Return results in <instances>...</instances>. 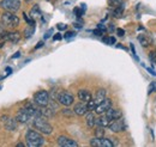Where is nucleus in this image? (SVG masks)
I'll return each instance as SVG.
<instances>
[{
  "instance_id": "nucleus-30",
  "label": "nucleus",
  "mask_w": 156,
  "mask_h": 147,
  "mask_svg": "<svg viewBox=\"0 0 156 147\" xmlns=\"http://www.w3.org/2000/svg\"><path fill=\"white\" fill-rule=\"evenodd\" d=\"M75 35H76V34H75V32H72V31H69V32H66V34H65V38H71V37H75Z\"/></svg>"
},
{
  "instance_id": "nucleus-27",
  "label": "nucleus",
  "mask_w": 156,
  "mask_h": 147,
  "mask_svg": "<svg viewBox=\"0 0 156 147\" xmlns=\"http://www.w3.org/2000/svg\"><path fill=\"white\" fill-rule=\"evenodd\" d=\"M149 59H150V61H151L153 63H156V50L151 52V53L149 54Z\"/></svg>"
},
{
  "instance_id": "nucleus-38",
  "label": "nucleus",
  "mask_w": 156,
  "mask_h": 147,
  "mask_svg": "<svg viewBox=\"0 0 156 147\" xmlns=\"http://www.w3.org/2000/svg\"><path fill=\"white\" fill-rule=\"evenodd\" d=\"M6 72H7V73H11V68H10V67H7V68H6Z\"/></svg>"
},
{
  "instance_id": "nucleus-3",
  "label": "nucleus",
  "mask_w": 156,
  "mask_h": 147,
  "mask_svg": "<svg viewBox=\"0 0 156 147\" xmlns=\"http://www.w3.org/2000/svg\"><path fill=\"white\" fill-rule=\"evenodd\" d=\"M1 23L7 28H16L20 24V18L13 12H4L1 16Z\"/></svg>"
},
{
  "instance_id": "nucleus-7",
  "label": "nucleus",
  "mask_w": 156,
  "mask_h": 147,
  "mask_svg": "<svg viewBox=\"0 0 156 147\" xmlns=\"http://www.w3.org/2000/svg\"><path fill=\"white\" fill-rule=\"evenodd\" d=\"M90 145L94 147H112L113 142L109 139H105V138H94L90 140Z\"/></svg>"
},
{
  "instance_id": "nucleus-39",
  "label": "nucleus",
  "mask_w": 156,
  "mask_h": 147,
  "mask_svg": "<svg viewBox=\"0 0 156 147\" xmlns=\"http://www.w3.org/2000/svg\"><path fill=\"white\" fill-rule=\"evenodd\" d=\"M18 56H20V52H17V53H16V55L13 56V57H18Z\"/></svg>"
},
{
  "instance_id": "nucleus-23",
  "label": "nucleus",
  "mask_w": 156,
  "mask_h": 147,
  "mask_svg": "<svg viewBox=\"0 0 156 147\" xmlns=\"http://www.w3.org/2000/svg\"><path fill=\"white\" fill-rule=\"evenodd\" d=\"M103 135H105L103 127L98 126V128H96V130H95V136H96V138H103Z\"/></svg>"
},
{
  "instance_id": "nucleus-24",
  "label": "nucleus",
  "mask_w": 156,
  "mask_h": 147,
  "mask_svg": "<svg viewBox=\"0 0 156 147\" xmlns=\"http://www.w3.org/2000/svg\"><path fill=\"white\" fill-rule=\"evenodd\" d=\"M102 41L105 42V43H107V44H114L115 43V38L112 36H107V37H103L102 38Z\"/></svg>"
},
{
  "instance_id": "nucleus-15",
  "label": "nucleus",
  "mask_w": 156,
  "mask_h": 147,
  "mask_svg": "<svg viewBox=\"0 0 156 147\" xmlns=\"http://www.w3.org/2000/svg\"><path fill=\"white\" fill-rule=\"evenodd\" d=\"M112 121L113 120H111L107 115H105V116H101V117H98V120H96V125L101 126V127H109V125H111Z\"/></svg>"
},
{
  "instance_id": "nucleus-21",
  "label": "nucleus",
  "mask_w": 156,
  "mask_h": 147,
  "mask_svg": "<svg viewBox=\"0 0 156 147\" xmlns=\"http://www.w3.org/2000/svg\"><path fill=\"white\" fill-rule=\"evenodd\" d=\"M122 12H124V7L121 6V5H119V6H115V9L113 10V16L115 17V18H120L121 16H122Z\"/></svg>"
},
{
  "instance_id": "nucleus-33",
  "label": "nucleus",
  "mask_w": 156,
  "mask_h": 147,
  "mask_svg": "<svg viewBox=\"0 0 156 147\" xmlns=\"http://www.w3.org/2000/svg\"><path fill=\"white\" fill-rule=\"evenodd\" d=\"M57 28H58L59 30H65L66 29V24H58Z\"/></svg>"
},
{
  "instance_id": "nucleus-12",
  "label": "nucleus",
  "mask_w": 156,
  "mask_h": 147,
  "mask_svg": "<svg viewBox=\"0 0 156 147\" xmlns=\"http://www.w3.org/2000/svg\"><path fill=\"white\" fill-rule=\"evenodd\" d=\"M2 121L5 122V128L7 129V130H15V129L17 128V120L15 118H10L9 116H2Z\"/></svg>"
},
{
  "instance_id": "nucleus-20",
  "label": "nucleus",
  "mask_w": 156,
  "mask_h": 147,
  "mask_svg": "<svg viewBox=\"0 0 156 147\" xmlns=\"http://www.w3.org/2000/svg\"><path fill=\"white\" fill-rule=\"evenodd\" d=\"M138 41L140 42V44H142L143 47H148V46L151 43V39H150L149 37L144 36V35H140V36H138Z\"/></svg>"
},
{
  "instance_id": "nucleus-25",
  "label": "nucleus",
  "mask_w": 156,
  "mask_h": 147,
  "mask_svg": "<svg viewBox=\"0 0 156 147\" xmlns=\"http://www.w3.org/2000/svg\"><path fill=\"white\" fill-rule=\"evenodd\" d=\"M33 32H34V25H30L29 29H25L24 35H25V37H30L31 35H33Z\"/></svg>"
},
{
  "instance_id": "nucleus-4",
  "label": "nucleus",
  "mask_w": 156,
  "mask_h": 147,
  "mask_svg": "<svg viewBox=\"0 0 156 147\" xmlns=\"http://www.w3.org/2000/svg\"><path fill=\"white\" fill-rule=\"evenodd\" d=\"M0 6L9 12H16L18 11L20 7V0H1L0 1Z\"/></svg>"
},
{
  "instance_id": "nucleus-16",
  "label": "nucleus",
  "mask_w": 156,
  "mask_h": 147,
  "mask_svg": "<svg viewBox=\"0 0 156 147\" xmlns=\"http://www.w3.org/2000/svg\"><path fill=\"white\" fill-rule=\"evenodd\" d=\"M106 115L111 118V120H118V118H120L121 117V111L117 110V109H108V110L106 111Z\"/></svg>"
},
{
  "instance_id": "nucleus-11",
  "label": "nucleus",
  "mask_w": 156,
  "mask_h": 147,
  "mask_svg": "<svg viewBox=\"0 0 156 147\" xmlns=\"http://www.w3.org/2000/svg\"><path fill=\"white\" fill-rule=\"evenodd\" d=\"M73 111H75V114H76V115H78V116L87 115V112L89 111V109H88V104H87L85 102L78 103V104H76V105H75V109H73Z\"/></svg>"
},
{
  "instance_id": "nucleus-10",
  "label": "nucleus",
  "mask_w": 156,
  "mask_h": 147,
  "mask_svg": "<svg viewBox=\"0 0 156 147\" xmlns=\"http://www.w3.org/2000/svg\"><path fill=\"white\" fill-rule=\"evenodd\" d=\"M58 145L61 147H77L78 146V144L75 140H72V139H70V138H67V136H59Z\"/></svg>"
},
{
  "instance_id": "nucleus-14",
  "label": "nucleus",
  "mask_w": 156,
  "mask_h": 147,
  "mask_svg": "<svg viewBox=\"0 0 156 147\" xmlns=\"http://www.w3.org/2000/svg\"><path fill=\"white\" fill-rule=\"evenodd\" d=\"M20 39V34L18 31H11V32H7V35L5 37V41H10L12 43H17Z\"/></svg>"
},
{
  "instance_id": "nucleus-22",
  "label": "nucleus",
  "mask_w": 156,
  "mask_h": 147,
  "mask_svg": "<svg viewBox=\"0 0 156 147\" xmlns=\"http://www.w3.org/2000/svg\"><path fill=\"white\" fill-rule=\"evenodd\" d=\"M4 26H5V25H4L2 23H0V39H4V41H5V37L7 35V31L5 30Z\"/></svg>"
},
{
  "instance_id": "nucleus-32",
  "label": "nucleus",
  "mask_w": 156,
  "mask_h": 147,
  "mask_svg": "<svg viewBox=\"0 0 156 147\" xmlns=\"http://www.w3.org/2000/svg\"><path fill=\"white\" fill-rule=\"evenodd\" d=\"M94 34H95L96 36H101V35L103 34V31H102L101 29H96V30H94Z\"/></svg>"
},
{
  "instance_id": "nucleus-2",
  "label": "nucleus",
  "mask_w": 156,
  "mask_h": 147,
  "mask_svg": "<svg viewBox=\"0 0 156 147\" xmlns=\"http://www.w3.org/2000/svg\"><path fill=\"white\" fill-rule=\"evenodd\" d=\"M33 126L36 130L41 132L42 134H51L53 132V127L43 118V116H36L33 118Z\"/></svg>"
},
{
  "instance_id": "nucleus-5",
  "label": "nucleus",
  "mask_w": 156,
  "mask_h": 147,
  "mask_svg": "<svg viewBox=\"0 0 156 147\" xmlns=\"http://www.w3.org/2000/svg\"><path fill=\"white\" fill-rule=\"evenodd\" d=\"M34 102L39 107H46L49 104V94L47 91H39L34 96Z\"/></svg>"
},
{
  "instance_id": "nucleus-26",
  "label": "nucleus",
  "mask_w": 156,
  "mask_h": 147,
  "mask_svg": "<svg viewBox=\"0 0 156 147\" xmlns=\"http://www.w3.org/2000/svg\"><path fill=\"white\" fill-rule=\"evenodd\" d=\"M156 91V81H151L149 87H148V93H153Z\"/></svg>"
},
{
  "instance_id": "nucleus-9",
  "label": "nucleus",
  "mask_w": 156,
  "mask_h": 147,
  "mask_svg": "<svg viewBox=\"0 0 156 147\" xmlns=\"http://www.w3.org/2000/svg\"><path fill=\"white\" fill-rule=\"evenodd\" d=\"M111 108H112V101L106 98L95 108V111H96V114L101 115V114H105L106 111L108 110V109H111Z\"/></svg>"
},
{
  "instance_id": "nucleus-34",
  "label": "nucleus",
  "mask_w": 156,
  "mask_h": 147,
  "mask_svg": "<svg viewBox=\"0 0 156 147\" xmlns=\"http://www.w3.org/2000/svg\"><path fill=\"white\" fill-rule=\"evenodd\" d=\"M52 34H53V30H52V29H51V30H48V31H47V34L44 35V38H48V37H51V35H52Z\"/></svg>"
},
{
  "instance_id": "nucleus-1",
  "label": "nucleus",
  "mask_w": 156,
  "mask_h": 147,
  "mask_svg": "<svg viewBox=\"0 0 156 147\" xmlns=\"http://www.w3.org/2000/svg\"><path fill=\"white\" fill-rule=\"evenodd\" d=\"M25 140H27V145L30 147H40L44 144V139L42 138V135L35 130H28L25 135Z\"/></svg>"
},
{
  "instance_id": "nucleus-37",
  "label": "nucleus",
  "mask_w": 156,
  "mask_h": 147,
  "mask_svg": "<svg viewBox=\"0 0 156 147\" xmlns=\"http://www.w3.org/2000/svg\"><path fill=\"white\" fill-rule=\"evenodd\" d=\"M148 71H149L150 73L153 74V75H156V73H155V72H154V71H153V70H150V68H148Z\"/></svg>"
},
{
  "instance_id": "nucleus-13",
  "label": "nucleus",
  "mask_w": 156,
  "mask_h": 147,
  "mask_svg": "<svg viewBox=\"0 0 156 147\" xmlns=\"http://www.w3.org/2000/svg\"><path fill=\"white\" fill-rule=\"evenodd\" d=\"M78 98L82 102L88 103V102H90L93 99V96H91V93L88 91V90H79L78 91Z\"/></svg>"
},
{
  "instance_id": "nucleus-17",
  "label": "nucleus",
  "mask_w": 156,
  "mask_h": 147,
  "mask_svg": "<svg viewBox=\"0 0 156 147\" xmlns=\"http://www.w3.org/2000/svg\"><path fill=\"white\" fill-rule=\"evenodd\" d=\"M103 99H106V91H105V90H98V91L96 92V94H95V97H94L93 101L96 103V107H98Z\"/></svg>"
},
{
  "instance_id": "nucleus-18",
  "label": "nucleus",
  "mask_w": 156,
  "mask_h": 147,
  "mask_svg": "<svg viewBox=\"0 0 156 147\" xmlns=\"http://www.w3.org/2000/svg\"><path fill=\"white\" fill-rule=\"evenodd\" d=\"M87 125L90 128H93L96 125V118H95L93 112H87Z\"/></svg>"
},
{
  "instance_id": "nucleus-19",
  "label": "nucleus",
  "mask_w": 156,
  "mask_h": 147,
  "mask_svg": "<svg viewBox=\"0 0 156 147\" xmlns=\"http://www.w3.org/2000/svg\"><path fill=\"white\" fill-rule=\"evenodd\" d=\"M30 17L33 19H36L41 17V10H40L39 5H35L33 9H31V11H30Z\"/></svg>"
},
{
  "instance_id": "nucleus-8",
  "label": "nucleus",
  "mask_w": 156,
  "mask_h": 147,
  "mask_svg": "<svg viewBox=\"0 0 156 147\" xmlns=\"http://www.w3.org/2000/svg\"><path fill=\"white\" fill-rule=\"evenodd\" d=\"M109 128H111L112 132H114V133H119V132L125 130L126 125H125L124 120H121V117H120V118H118V120H113V121L111 122Z\"/></svg>"
},
{
  "instance_id": "nucleus-28",
  "label": "nucleus",
  "mask_w": 156,
  "mask_h": 147,
  "mask_svg": "<svg viewBox=\"0 0 156 147\" xmlns=\"http://www.w3.org/2000/svg\"><path fill=\"white\" fill-rule=\"evenodd\" d=\"M62 114H64L65 116H72V115L75 114V111L70 110V109H65V110H62Z\"/></svg>"
},
{
  "instance_id": "nucleus-31",
  "label": "nucleus",
  "mask_w": 156,
  "mask_h": 147,
  "mask_svg": "<svg viewBox=\"0 0 156 147\" xmlns=\"http://www.w3.org/2000/svg\"><path fill=\"white\" fill-rule=\"evenodd\" d=\"M117 34H118V36L122 37L124 35H125V31H124L122 29H118V30H117Z\"/></svg>"
},
{
  "instance_id": "nucleus-6",
  "label": "nucleus",
  "mask_w": 156,
  "mask_h": 147,
  "mask_svg": "<svg viewBox=\"0 0 156 147\" xmlns=\"http://www.w3.org/2000/svg\"><path fill=\"white\" fill-rule=\"evenodd\" d=\"M57 99H58V102L60 104H62V105H65V107H70L71 104H73V101H75V99H73V96H72L71 93L65 92V91L59 92Z\"/></svg>"
},
{
  "instance_id": "nucleus-40",
  "label": "nucleus",
  "mask_w": 156,
  "mask_h": 147,
  "mask_svg": "<svg viewBox=\"0 0 156 147\" xmlns=\"http://www.w3.org/2000/svg\"><path fill=\"white\" fill-rule=\"evenodd\" d=\"M17 146H18V147H24V144H18Z\"/></svg>"
},
{
  "instance_id": "nucleus-29",
  "label": "nucleus",
  "mask_w": 156,
  "mask_h": 147,
  "mask_svg": "<svg viewBox=\"0 0 156 147\" xmlns=\"http://www.w3.org/2000/svg\"><path fill=\"white\" fill-rule=\"evenodd\" d=\"M122 1H124V0H111V5H113V6H119V5H121Z\"/></svg>"
},
{
  "instance_id": "nucleus-35",
  "label": "nucleus",
  "mask_w": 156,
  "mask_h": 147,
  "mask_svg": "<svg viewBox=\"0 0 156 147\" xmlns=\"http://www.w3.org/2000/svg\"><path fill=\"white\" fill-rule=\"evenodd\" d=\"M61 35H60V34H55V36L53 37V39H54V41H59V39H61Z\"/></svg>"
},
{
  "instance_id": "nucleus-36",
  "label": "nucleus",
  "mask_w": 156,
  "mask_h": 147,
  "mask_svg": "<svg viewBox=\"0 0 156 147\" xmlns=\"http://www.w3.org/2000/svg\"><path fill=\"white\" fill-rule=\"evenodd\" d=\"M42 46H43V42H39V43H37V46H36V49L40 48V47H42Z\"/></svg>"
}]
</instances>
